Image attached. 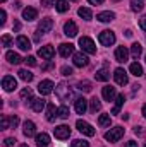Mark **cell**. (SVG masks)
Masks as SVG:
<instances>
[{"label": "cell", "instance_id": "obj_36", "mask_svg": "<svg viewBox=\"0 0 146 147\" xmlns=\"http://www.w3.org/2000/svg\"><path fill=\"white\" fill-rule=\"evenodd\" d=\"M55 9H57L59 12H65V10H69V3H67L65 0H57Z\"/></svg>", "mask_w": 146, "mask_h": 147}, {"label": "cell", "instance_id": "obj_38", "mask_svg": "<svg viewBox=\"0 0 146 147\" xmlns=\"http://www.w3.org/2000/svg\"><path fill=\"white\" fill-rule=\"evenodd\" d=\"M59 118H62V120H65V118H69V108H67L65 105L59 108Z\"/></svg>", "mask_w": 146, "mask_h": 147}, {"label": "cell", "instance_id": "obj_18", "mask_svg": "<svg viewBox=\"0 0 146 147\" xmlns=\"http://www.w3.org/2000/svg\"><path fill=\"white\" fill-rule=\"evenodd\" d=\"M57 116H59V110L55 108L53 103H48V105H46V120H48V121H55Z\"/></svg>", "mask_w": 146, "mask_h": 147}, {"label": "cell", "instance_id": "obj_57", "mask_svg": "<svg viewBox=\"0 0 146 147\" xmlns=\"http://www.w3.org/2000/svg\"><path fill=\"white\" fill-rule=\"evenodd\" d=\"M112 2H119V0H112Z\"/></svg>", "mask_w": 146, "mask_h": 147}, {"label": "cell", "instance_id": "obj_56", "mask_svg": "<svg viewBox=\"0 0 146 147\" xmlns=\"http://www.w3.org/2000/svg\"><path fill=\"white\" fill-rule=\"evenodd\" d=\"M0 2H2V3H3V2H7V0H0Z\"/></svg>", "mask_w": 146, "mask_h": 147}, {"label": "cell", "instance_id": "obj_29", "mask_svg": "<svg viewBox=\"0 0 146 147\" xmlns=\"http://www.w3.org/2000/svg\"><path fill=\"white\" fill-rule=\"evenodd\" d=\"M77 89L79 91H83V92H91V82L89 80H79L77 82Z\"/></svg>", "mask_w": 146, "mask_h": 147}, {"label": "cell", "instance_id": "obj_4", "mask_svg": "<svg viewBox=\"0 0 146 147\" xmlns=\"http://www.w3.org/2000/svg\"><path fill=\"white\" fill-rule=\"evenodd\" d=\"M76 127H77V130L81 132V134H84V135H88V137H93L96 132H95V128L88 123V121H84V120H77L76 121Z\"/></svg>", "mask_w": 146, "mask_h": 147}, {"label": "cell", "instance_id": "obj_12", "mask_svg": "<svg viewBox=\"0 0 146 147\" xmlns=\"http://www.w3.org/2000/svg\"><path fill=\"white\" fill-rule=\"evenodd\" d=\"M23 134H24L26 137H33V135H36V125H35L31 120H26L24 125H23Z\"/></svg>", "mask_w": 146, "mask_h": 147}, {"label": "cell", "instance_id": "obj_20", "mask_svg": "<svg viewBox=\"0 0 146 147\" xmlns=\"http://www.w3.org/2000/svg\"><path fill=\"white\" fill-rule=\"evenodd\" d=\"M102 94H103V98H105V101H113L115 99V96H117V92H115V87H112V86H105L103 87V91H102Z\"/></svg>", "mask_w": 146, "mask_h": 147}, {"label": "cell", "instance_id": "obj_35", "mask_svg": "<svg viewBox=\"0 0 146 147\" xmlns=\"http://www.w3.org/2000/svg\"><path fill=\"white\" fill-rule=\"evenodd\" d=\"M17 74H19V77H21L24 82H31V80H33V74L29 72V70H24V69H23V70H19Z\"/></svg>", "mask_w": 146, "mask_h": 147}, {"label": "cell", "instance_id": "obj_41", "mask_svg": "<svg viewBox=\"0 0 146 147\" xmlns=\"http://www.w3.org/2000/svg\"><path fill=\"white\" fill-rule=\"evenodd\" d=\"M71 147H89V144L86 142V140H81V139H77V140H74Z\"/></svg>", "mask_w": 146, "mask_h": 147}, {"label": "cell", "instance_id": "obj_2", "mask_svg": "<svg viewBox=\"0 0 146 147\" xmlns=\"http://www.w3.org/2000/svg\"><path fill=\"white\" fill-rule=\"evenodd\" d=\"M79 46L83 48V51H86V53H96V46H95V43H93V39L88 36H83L79 38Z\"/></svg>", "mask_w": 146, "mask_h": 147}, {"label": "cell", "instance_id": "obj_21", "mask_svg": "<svg viewBox=\"0 0 146 147\" xmlns=\"http://www.w3.org/2000/svg\"><path fill=\"white\" fill-rule=\"evenodd\" d=\"M74 65L76 67H86L88 65V57L81 51V53H76L74 55Z\"/></svg>", "mask_w": 146, "mask_h": 147}, {"label": "cell", "instance_id": "obj_42", "mask_svg": "<svg viewBox=\"0 0 146 147\" xmlns=\"http://www.w3.org/2000/svg\"><path fill=\"white\" fill-rule=\"evenodd\" d=\"M60 72H62V75H65V77H71L74 74V70H72V67H67V65H65V67L60 69Z\"/></svg>", "mask_w": 146, "mask_h": 147}, {"label": "cell", "instance_id": "obj_39", "mask_svg": "<svg viewBox=\"0 0 146 147\" xmlns=\"http://www.w3.org/2000/svg\"><path fill=\"white\" fill-rule=\"evenodd\" d=\"M0 127H2V130H7V128H10V121H9V116H2V121H0Z\"/></svg>", "mask_w": 146, "mask_h": 147}, {"label": "cell", "instance_id": "obj_60", "mask_svg": "<svg viewBox=\"0 0 146 147\" xmlns=\"http://www.w3.org/2000/svg\"><path fill=\"white\" fill-rule=\"evenodd\" d=\"M145 147H146V146H145Z\"/></svg>", "mask_w": 146, "mask_h": 147}, {"label": "cell", "instance_id": "obj_54", "mask_svg": "<svg viewBox=\"0 0 146 147\" xmlns=\"http://www.w3.org/2000/svg\"><path fill=\"white\" fill-rule=\"evenodd\" d=\"M143 116H145V118H146V105H145V106H143Z\"/></svg>", "mask_w": 146, "mask_h": 147}, {"label": "cell", "instance_id": "obj_7", "mask_svg": "<svg viewBox=\"0 0 146 147\" xmlns=\"http://www.w3.org/2000/svg\"><path fill=\"white\" fill-rule=\"evenodd\" d=\"M38 55H40L41 58H45V60H52L53 55H55V50H53L52 45H45V46H41V48L38 50Z\"/></svg>", "mask_w": 146, "mask_h": 147}, {"label": "cell", "instance_id": "obj_48", "mask_svg": "<svg viewBox=\"0 0 146 147\" xmlns=\"http://www.w3.org/2000/svg\"><path fill=\"white\" fill-rule=\"evenodd\" d=\"M139 26H141V29H143V31H146V16L139 19Z\"/></svg>", "mask_w": 146, "mask_h": 147}, {"label": "cell", "instance_id": "obj_11", "mask_svg": "<svg viewBox=\"0 0 146 147\" xmlns=\"http://www.w3.org/2000/svg\"><path fill=\"white\" fill-rule=\"evenodd\" d=\"M52 28H53V19H50V17L41 19L40 24H38V31L40 33H48V31H52Z\"/></svg>", "mask_w": 146, "mask_h": 147}, {"label": "cell", "instance_id": "obj_37", "mask_svg": "<svg viewBox=\"0 0 146 147\" xmlns=\"http://www.w3.org/2000/svg\"><path fill=\"white\" fill-rule=\"evenodd\" d=\"M21 98H23V99H29V101H31V99H33V91H31L29 87L23 89V91H21Z\"/></svg>", "mask_w": 146, "mask_h": 147}, {"label": "cell", "instance_id": "obj_58", "mask_svg": "<svg viewBox=\"0 0 146 147\" xmlns=\"http://www.w3.org/2000/svg\"><path fill=\"white\" fill-rule=\"evenodd\" d=\"M72 2H77V0H72Z\"/></svg>", "mask_w": 146, "mask_h": 147}, {"label": "cell", "instance_id": "obj_6", "mask_svg": "<svg viewBox=\"0 0 146 147\" xmlns=\"http://www.w3.org/2000/svg\"><path fill=\"white\" fill-rule=\"evenodd\" d=\"M53 134H55L57 139L65 140V139H69V135H71V128H69L67 125H59V127L53 128Z\"/></svg>", "mask_w": 146, "mask_h": 147}, {"label": "cell", "instance_id": "obj_27", "mask_svg": "<svg viewBox=\"0 0 146 147\" xmlns=\"http://www.w3.org/2000/svg\"><path fill=\"white\" fill-rule=\"evenodd\" d=\"M95 79L96 80H100V82H107L110 79V72L107 69H102V70H98V72L95 74Z\"/></svg>", "mask_w": 146, "mask_h": 147}, {"label": "cell", "instance_id": "obj_47", "mask_svg": "<svg viewBox=\"0 0 146 147\" xmlns=\"http://www.w3.org/2000/svg\"><path fill=\"white\" fill-rule=\"evenodd\" d=\"M5 19H7V12L2 10V12H0V24H5Z\"/></svg>", "mask_w": 146, "mask_h": 147}, {"label": "cell", "instance_id": "obj_40", "mask_svg": "<svg viewBox=\"0 0 146 147\" xmlns=\"http://www.w3.org/2000/svg\"><path fill=\"white\" fill-rule=\"evenodd\" d=\"M10 45H12V38H10V34H3V36H2V46L7 48V46H10Z\"/></svg>", "mask_w": 146, "mask_h": 147}, {"label": "cell", "instance_id": "obj_44", "mask_svg": "<svg viewBox=\"0 0 146 147\" xmlns=\"http://www.w3.org/2000/svg\"><path fill=\"white\" fill-rule=\"evenodd\" d=\"M9 121H10V128H16L19 125V118L14 115V116H9Z\"/></svg>", "mask_w": 146, "mask_h": 147}, {"label": "cell", "instance_id": "obj_32", "mask_svg": "<svg viewBox=\"0 0 146 147\" xmlns=\"http://www.w3.org/2000/svg\"><path fill=\"white\" fill-rule=\"evenodd\" d=\"M129 70L132 75H136V77H141L143 75V67L138 63V62H134V63H131V67H129Z\"/></svg>", "mask_w": 146, "mask_h": 147}, {"label": "cell", "instance_id": "obj_14", "mask_svg": "<svg viewBox=\"0 0 146 147\" xmlns=\"http://www.w3.org/2000/svg\"><path fill=\"white\" fill-rule=\"evenodd\" d=\"M64 34L69 36V38H74L77 34V26H76L74 21H67V22L64 24Z\"/></svg>", "mask_w": 146, "mask_h": 147}, {"label": "cell", "instance_id": "obj_53", "mask_svg": "<svg viewBox=\"0 0 146 147\" xmlns=\"http://www.w3.org/2000/svg\"><path fill=\"white\" fill-rule=\"evenodd\" d=\"M126 147H138V142H134V140H129V142L126 144Z\"/></svg>", "mask_w": 146, "mask_h": 147}, {"label": "cell", "instance_id": "obj_5", "mask_svg": "<svg viewBox=\"0 0 146 147\" xmlns=\"http://www.w3.org/2000/svg\"><path fill=\"white\" fill-rule=\"evenodd\" d=\"M98 41H100L103 46H112V45L115 43V34H113L112 31H108V29H105V31H102V33H100Z\"/></svg>", "mask_w": 146, "mask_h": 147}, {"label": "cell", "instance_id": "obj_49", "mask_svg": "<svg viewBox=\"0 0 146 147\" xmlns=\"http://www.w3.org/2000/svg\"><path fill=\"white\" fill-rule=\"evenodd\" d=\"M134 134H136V135H143V134H145L143 127H134Z\"/></svg>", "mask_w": 146, "mask_h": 147}, {"label": "cell", "instance_id": "obj_45", "mask_svg": "<svg viewBox=\"0 0 146 147\" xmlns=\"http://www.w3.org/2000/svg\"><path fill=\"white\" fill-rule=\"evenodd\" d=\"M53 3H57V2L55 0H41V5L43 7H52Z\"/></svg>", "mask_w": 146, "mask_h": 147}, {"label": "cell", "instance_id": "obj_3", "mask_svg": "<svg viewBox=\"0 0 146 147\" xmlns=\"http://www.w3.org/2000/svg\"><path fill=\"white\" fill-rule=\"evenodd\" d=\"M57 96H59V99H62V101H69V99L72 98V91L69 89V86H67L65 82H60L59 87H57Z\"/></svg>", "mask_w": 146, "mask_h": 147}, {"label": "cell", "instance_id": "obj_1", "mask_svg": "<svg viewBox=\"0 0 146 147\" xmlns=\"http://www.w3.org/2000/svg\"><path fill=\"white\" fill-rule=\"evenodd\" d=\"M124 132H126V130H124L122 127H113V128H110L108 132L105 134V140H108V142H117V140L122 139Z\"/></svg>", "mask_w": 146, "mask_h": 147}, {"label": "cell", "instance_id": "obj_10", "mask_svg": "<svg viewBox=\"0 0 146 147\" xmlns=\"http://www.w3.org/2000/svg\"><path fill=\"white\" fill-rule=\"evenodd\" d=\"M113 77H115V82L119 84V86H126L127 82H129V79H127V74L124 69H115V72H113Z\"/></svg>", "mask_w": 146, "mask_h": 147}, {"label": "cell", "instance_id": "obj_17", "mask_svg": "<svg viewBox=\"0 0 146 147\" xmlns=\"http://www.w3.org/2000/svg\"><path fill=\"white\" fill-rule=\"evenodd\" d=\"M74 51V45L71 43H62L60 46H59V53H60V57H64V58H67L69 55H72Z\"/></svg>", "mask_w": 146, "mask_h": 147}, {"label": "cell", "instance_id": "obj_52", "mask_svg": "<svg viewBox=\"0 0 146 147\" xmlns=\"http://www.w3.org/2000/svg\"><path fill=\"white\" fill-rule=\"evenodd\" d=\"M21 29V22L19 21H14V31H19Z\"/></svg>", "mask_w": 146, "mask_h": 147}, {"label": "cell", "instance_id": "obj_25", "mask_svg": "<svg viewBox=\"0 0 146 147\" xmlns=\"http://www.w3.org/2000/svg\"><path fill=\"white\" fill-rule=\"evenodd\" d=\"M96 19H98L100 22H110V21L115 19V14L110 12V10H107V12H100V14L96 16Z\"/></svg>", "mask_w": 146, "mask_h": 147}, {"label": "cell", "instance_id": "obj_24", "mask_svg": "<svg viewBox=\"0 0 146 147\" xmlns=\"http://www.w3.org/2000/svg\"><path fill=\"white\" fill-rule=\"evenodd\" d=\"M50 144V137H48V134H38L36 135V146L38 147H46Z\"/></svg>", "mask_w": 146, "mask_h": 147}, {"label": "cell", "instance_id": "obj_59", "mask_svg": "<svg viewBox=\"0 0 146 147\" xmlns=\"http://www.w3.org/2000/svg\"><path fill=\"white\" fill-rule=\"evenodd\" d=\"M145 60H146V57H145Z\"/></svg>", "mask_w": 146, "mask_h": 147}, {"label": "cell", "instance_id": "obj_15", "mask_svg": "<svg viewBox=\"0 0 146 147\" xmlns=\"http://www.w3.org/2000/svg\"><path fill=\"white\" fill-rule=\"evenodd\" d=\"M16 45H17L19 50H23V51H29V50H31V41H29L26 36H17Z\"/></svg>", "mask_w": 146, "mask_h": 147}, {"label": "cell", "instance_id": "obj_13", "mask_svg": "<svg viewBox=\"0 0 146 147\" xmlns=\"http://www.w3.org/2000/svg\"><path fill=\"white\" fill-rule=\"evenodd\" d=\"M127 58H129L127 48H126V46H119V48L115 50V60L120 62V63H124V62H127Z\"/></svg>", "mask_w": 146, "mask_h": 147}, {"label": "cell", "instance_id": "obj_55", "mask_svg": "<svg viewBox=\"0 0 146 147\" xmlns=\"http://www.w3.org/2000/svg\"><path fill=\"white\" fill-rule=\"evenodd\" d=\"M19 147H28V146H26V144H23V146H19Z\"/></svg>", "mask_w": 146, "mask_h": 147}, {"label": "cell", "instance_id": "obj_28", "mask_svg": "<svg viewBox=\"0 0 146 147\" xmlns=\"http://www.w3.org/2000/svg\"><path fill=\"white\" fill-rule=\"evenodd\" d=\"M141 53H143V46H141L139 43H134V45L131 46V55H132V58H139Z\"/></svg>", "mask_w": 146, "mask_h": 147}, {"label": "cell", "instance_id": "obj_34", "mask_svg": "<svg viewBox=\"0 0 146 147\" xmlns=\"http://www.w3.org/2000/svg\"><path fill=\"white\" fill-rule=\"evenodd\" d=\"M77 14L83 17V19H86V21H89L91 17H93V14H91V10L89 9H86V7H81L79 10H77Z\"/></svg>", "mask_w": 146, "mask_h": 147}, {"label": "cell", "instance_id": "obj_31", "mask_svg": "<svg viewBox=\"0 0 146 147\" xmlns=\"http://www.w3.org/2000/svg\"><path fill=\"white\" fill-rule=\"evenodd\" d=\"M145 7V0H131V10L132 12H141Z\"/></svg>", "mask_w": 146, "mask_h": 147}, {"label": "cell", "instance_id": "obj_51", "mask_svg": "<svg viewBox=\"0 0 146 147\" xmlns=\"http://www.w3.org/2000/svg\"><path fill=\"white\" fill-rule=\"evenodd\" d=\"M88 2H89L91 5H100V3H103L105 0H88Z\"/></svg>", "mask_w": 146, "mask_h": 147}, {"label": "cell", "instance_id": "obj_19", "mask_svg": "<svg viewBox=\"0 0 146 147\" xmlns=\"http://www.w3.org/2000/svg\"><path fill=\"white\" fill-rule=\"evenodd\" d=\"M23 17L26 21H35L38 17V10L35 7H26V9H23Z\"/></svg>", "mask_w": 146, "mask_h": 147}, {"label": "cell", "instance_id": "obj_9", "mask_svg": "<svg viewBox=\"0 0 146 147\" xmlns=\"http://www.w3.org/2000/svg\"><path fill=\"white\" fill-rule=\"evenodd\" d=\"M38 91H40V94H43V96H48L52 91H53V82L52 80H41L40 84H38Z\"/></svg>", "mask_w": 146, "mask_h": 147}, {"label": "cell", "instance_id": "obj_33", "mask_svg": "<svg viewBox=\"0 0 146 147\" xmlns=\"http://www.w3.org/2000/svg\"><path fill=\"white\" fill-rule=\"evenodd\" d=\"M110 123H112L110 115H100V118H98V125L100 127H110Z\"/></svg>", "mask_w": 146, "mask_h": 147}, {"label": "cell", "instance_id": "obj_30", "mask_svg": "<svg viewBox=\"0 0 146 147\" xmlns=\"http://www.w3.org/2000/svg\"><path fill=\"white\" fill-rule=\"evenodd\" d=\"M102 110V103H100V99L98 98H93V99H89V111L91 113H96V111Z\"/></svg>", "mask_w": 146, "mask_h": 147}, {"label": "cell", "instance_id": "obj_26", "mask_svg": "<svg viewBox=\"0 0 146 147\" xmlns=\"http://www.w3.org/2000/svg\"><path fill=\"white\" fill-rule=\"evenodd\" d=\"M124 101H126L124 94H120V96H117V98H115V106L112 108V115H119V111H120V108H122Z\"/></svg>", "mask_w": 146, "mask_h": 147}, {"label": "cell", "instance_id": "obj_50", "mask_svg": "<svg viewBox=\"0 0 146 147\" xmlns=\"http://www.w3.org/2000/svg\"><path fill=\"white\" fill-rule=\"evenodd\" d=\"M52 67H53V62H48V63H45L41 69H43V70H48V69H52Z\"/></svg>", "mask_w": 146, "mask_h": 147}, {"label": "cell", "instance_id": "obj_46", "mask_svg": "<svg viewBox=\"0 0 146 147\" xmlns=\"http://www.w3.org/2000/svg\"><path fill=\"white\" fill-rule=\"evenodd\" d=\"M7 147H10V146H14L16 144V139H12V137H9V139H5V142H3Z\"/></svg>", "mask_w": 146, "mask_h": 147}, {"label": "cell", "instance_id": "obj_43", "mask_svg": "<svg viewBox=\"0 0 146 147\" xmlns=\"http://www.w3.org/2000/svg\"><path fill=\"white\" fill-rule=\"evenodd\" d=\"M24 62H26V65H29V67H36V58H35V57H26Z\"/></svg>", "mask_w": 146, "mask_h": 147}, {"label": "cell", "instance_id": "obj_8", "mask_svg": "<svg viewBox=\"0 0 146 147\" xmlns=\"http://www.w3.org/2000/svg\"><path fill=\"white\" fill-rule=\"evenodd\" d=\"M2 87H3L7 92H10V91H14V89L17 87V80H16L12 75H5V77L2 79Z\"/></svg>", "mask_w": 146, "mask_h": 147}, {"label": "cell", "instance_id": "obj_23", "mask_svg": "<svg viewBox=\"0 0 146 147\" xmlns=\"http://www.w3.org/2000/svg\"><path fill=\"white\" fill-rule=\"evenodd\" d=\"M5 58H7V62H9V63H12V65H19V63L23 62L21 55H19V53H14V51H7Z\"/></svg>", "mask_w": 146, "mask_h": 147}, {"label": "cell", "instance_id": "obj_22", "mask_svg": "<svg viewBox=\"0 0 146 147\" xmlns=\"http://www.w3.org/2000/svg\"><path fill=\"white\" fill-rule=\"evenodd\" d=\"M29 105H31V110L36 111V113H41V110L45 108V101H43L41 98H33V99L29 101Z\"/></svg>", "mask_w": 146, "mask_h": 147}, {"label": "cell", "instance_id": "obj_16", "mask_svg": "<svg viewBox=\"0 0 146 147\" xmlns=\"http://www.w3.org/2000/svg\"><path fill=\"white\" fill-rule=\"evenodd\" d=\"M74 108H76V113H77V115H84L86 110H88V101H86L84 98H77Z\"/></svg>", "mask_w": 146, "mask_h": 147}]
</instances>
